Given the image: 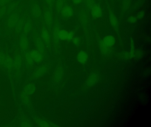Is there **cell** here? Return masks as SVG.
Masks as SVG:
<instances>
[{
	"label": "cell",
	"mask_w": 151,
	"mask_h": 127,
	"mask_svg": "<svg viewBox=\"0 0 151 127\" xmlns=\"http://www.w3.org/2000/svg\"><path fill=\"white\" fill-rule=\"evenodd\" d=\"M32 17L35 19H39L43 16V11L40 5L37 1H32L30 6Z\"/></svg>",
	"instance_id": "1"
},
{
	"label": "cell",
	"mask_w": 151,
	"mask_h": 127,
	"mask_svg": "<svg viewBox=\"0 0 151 127\" xmlns=\"http://www.w3.org/2000/svg\"><path fill=\"white\" fill-rule=\"evenodd\" d=\"M19 20H20V17L18 14L16 13L11 14L6 19V26L8 28L10 29L15 28Z\"/></svg>",
	"instance_id": "2"
},
{
	"label": "cell",
	"mask_w": 151,
	"mask_h": 127,
	"mask_svg": "<svg viewBox=\"0 0 151 127\" xmlns=\"http://www.w3.org/2000/svg\"><path fill=\"white\" fill-rule=\"evenodd\" d=\"M74 34L71 31L66 30H60L57 33V37L61 40L70 41L73 39Z\"/></svg>",
	"instance_id": "3"
},
{
	"label": "cell",
	"mask_w": 151,
	"mask_h": 127,
	"mask_svg": "<svg viewBox=\"0 0 151 127\" xmlns=\"http://www.w3.org/2000/svg\"><path fill=\"white\" fill-rule=\"evenodd\" d=\"M0 63L7 68H11L13 67V62L10 57L5 56L4 54H0Z\"/></svg>",
	"instance_id": "4"
},
{
	"label": "cell",
	"mask_w": 151,
	"mask_h": 127,
	"mask_svg": "<svg viewBox=\"0 0 151 127\" xmlns=\"http://www.w3.org/2000/svg\"><path fill=\"white\" fill-rule=\"evenodd\" d=\"M43 20L46 24L48 26H51L53 24V16L49 10L45 11L43 13Z\"/></svg>",
	"instance_id": "5"
},
{
	"label": "cell",
	"mask_w": 151,
	"mask_h": 127,
	"mask_svg": "<svg viewBox=\"0 0 151 127\" xmlns=\"http://www.w3.org/2000/svg\"><path fill=\"white\" fill-rule=\"evenodd\" d=\"M99 76L95 73L91 74L86 79V84L88 87H91L94 86L98 82Z\"/></svg>",
	"instance_id": "6"
},
{
	"label": "cell",
	"mask_w": 151,
	"mask_h": 127,
	"mask_svg": "<svg viewBox=\"0 0 151 127\" xmlns=\"http://www.w3.org/2000/svg\"><path fill=\"white\" fill-rule=\"evenodd\" d=\"M62 16L64 18H69L71 17L74 14L73 9L70 6L66 5L63 7L60 11Z\"/></svg>",
	"instance_id": "7"
},
{
	"label": "cell",
	"mask_w": 151,
	"mask_h": 127,
	"mask_svg": "<svg viewBox=\"0 0 151 127\" xmlns=\"http://www.w3.org/2000/svg\"><path fill=\"white\" fill-rule=\"evenodd\" d=\"M19 45L20 48L22 50H26L29 47V41L27 36L23 35L20 38Z\"/></svg>",
	"instance_id": "8"
},
{
	"label": "cell",
	"mask_w": 151,
	"mask_h": 127,
	"mask_svg": "<svg viewBox=\"0 0 151 127\" xmlns=\"http://www.w3.org/2000/svg\"><path fill=\"white\" fill-rule=\"evenodd\" d=\"M101 41L105 46L109 47H111L114 45L116 41L113 35H109L104 37Z\"/></svg>",
	"instance_id": "9"
},
{
	"label": "cell",
	"mask_w": 151,
	"mask_h": 127,
	"mask_svg": "<svg viewBox=\"0 0 151 127\" xmlns=\"http://www.w3.org/2000/svg\"><path fill=\"white\" fill-rule=\"evenodd\" d=\"M32 60L35 62L40 63L43 61V56L41 52L38 50H32L30 52Z\"/></svg>",
	"instance_id": "10"
},
{
	"label": "cell",
	"mask_w": 151,
	"mask_h": 127,
	"mask_svg": "<svg viewBox=\"0 0 151 127\" xmlns=\"http://www.w3.org/2000/svg\"><path fill=\"white\" fill-rule=\"evenodd\" d=\"M91 14L93 18H100L102 15L101 9L98 5H93L91 8Z\"/></svg>",
	"instance_id": "11"
},
{
	"label": "cell",
	"mask_w": 151,
	"mask_h": 127,
	"mask_svg": "<svg viewBox=\"0 0 151 127\" xmlns=\"http://www.w3.org/2000/svg\"><path fill=\"white\" fill-rule=\"evenodd\" d=\"M41 39L46 44L50 42V35L48 30L46 28H43L41 31Z\"/></svg>",
	"instance_id": "12"
},
{
	"label": "cell",
	"mask_w": 151,
	"mask_h": 127,
	"mask_svg": "<svg viewBox=\"0 0 151 127\" xmlns=\"http://www.w3.org/2000/svg\"><path fill=\"white\" fill-rule=\"evenodd\" d=\"M88 55L85 51H80L77 55V60L78 62L81 63H85L88 60Z\"/></svg>",
	"instance_id": "13"
},
{
	"label": "cell",
	"mask_w": 151,
	"mask_h": 127,
	"mask_svg": "<svg viewBox=\"0 0 151 127\" xmlns=\"http://www.w3.org/2000/svg\"><path fill=\"white\" fill-rule=\"evenodd\" d=\"M109 18L111 26L115 29H117L118 26V20H117V18L116 16L115 15L112 11H109Z\"/></svg>",
	"instance_id": "14"
},
{
	"label": "cell",
	"mask_w": 151,
	"mask_h": 127,
	"mask_svg": "<svg viewBox=\"0 0 151 127\" xmlns=\"http://www.w3.org/2000/svg\"><path fill=\"white\" fill-rule=\"evenodd\" d=\"M36 86L33 83H30L25 86L24 88V92L30 95L34 93L36 91Z\"/></svg>",
	"instance_id": "15"
},
{
	"label": "cell",
	"mask_w": 151,
	"mask_h": 127,
	"mask_svg": "<svg viewBox=\"0 0 151 127\" xmlns=\"http://www.w3.org/2000/svg\"><path fill=\"white\" fill-rule=\"evenodd\" d=\"M23 29L24 33L25 35L30 32L32 29V24L30 21L27 20L24 24Z\"/></svg>",
	"instance_id": "16"
},
{
	"label": "cell",
	"mask_w": 151,
	"mask_h": 127,
	"mask_svg": "<svg viewBox=\"0 0 151 127\" xmlns=\"http://www.w3.org/2000/svg\"><path fill=\"white\" fill-rule=\"evenodd\" d=\"M46 71V68L45 67H44V66L40 67V68L37 69L35 72V74H34L35 77L36 78V77L37 78L40 77L43 75H44V74L45 73Z\"/></svg>",
	"instance_id": "17"
},
{
	"label": "cell",
	"mask_w": 151,
	"mask_h": 127,
	"mask_svg": "<svg viewBox=\"0 0 151 127\" xmlns=\"http://www.w3.org/2000/svg\"><path fill=\"white\" fill-rule=\"evenodd\" d=\"M36 45L38 49V50L40 52H43L45 50V46H44L43 41L41 40V38H37L36 41Z\"/></svg>",
	"instance_id": "18"
},
{
	"label": "cell",
	"mask_w": 151,
	"mask_h": 127,
	"mask_svg": "<svg viewBox=\"0 0 151 127\" xmlns=\"http://www.w3.org/2000/svg\"><path fill=\"white\" fill-rule=\"evenodd\" d=\"M24 23L22 19H20L18 23H17V25L15 27L16 31L17 32H20V31L22 30V28L23 26Z\"/></svg>",
	"instance_id": "19"
},
{
	"label": "cell",
	"mask_w": 151,
	"mask_h": 127,
	"mask_svg": "<svg viewBox=\"0 0 151 127\" xmlns=\"http://www.w3.org/2000/svg\"><path fill=\"white\" fill-rule=\"evenodd\" d=\"M25 58H26V61L28 64H29V65H32L33 64V61L30 53L26 54V55H25Z\"/></svg>",
	"instance_id": "20"
},
{
	"label": "cell",
	"mask_w": 151,
	"mask_h": 127,
	"mask_svg": "<svg viewBox=\"0 0 151 127\" xmlns=\"http://www.w3.org/2000/svg\"><path fill=\"white\" fill-rule=\"evenodd\" d=\"M63 1L62 0H57L56 3V8L58 11H60L63 7Z\"/></svg>",
	"instance_id": "21"
},
{
	"label": "cell",
	"mask_w": 151,
	"mask_h": 127,
	"mask_svg": "<svg viewBox=\"0 0 151 127\" xmlns=\"http://www.w3.org/2000/svg\"><path fill=\"white\" fill-rule=\"evenodd\" d=\"M21 96V99L25 103H28L29 101V94H27L24 92V93H22Z\"/></svg>",
	"instance_id": "22"
},
{
	"label": "cell",
	"mask_w": 151,
	"mask_h": 127,
	"mask_svg": "<svg viewBox=\"0 0 151 127\" xmlns=\"http://www.w3.org/2000/svg\"><path fill=\"white\" fill-rule=\"evenodd\" d=\"M135 54V51H134V43L132 41L131 43V48L130 52L129 54V56L130 57H134Z\"/></svg>",
	"instance_id": "23"
},
{
	"label": "cell",
	"mask_w": 151,
	"mask_h": 127,
	"mask_svg": "<svg viewBox=\"0 0 151 127\" xmlns=\"http://www.w3.org/2000/svg\"><path fill=\"white\" fill-rule=\"evenodd\" d=\"M137 20V19L136 17L133 16H131L129 17L128 19V21L129 23L130 24H134L136 23Z\"/></svg>",
	"instance_id": "24"
},
{
	"label": "cell",
	"mask_w": 151,
	"mask_h": 127,
	"mask_svg": "<svg viewBox=\"0 0 151 127\" xmlns=\"http://www.w3.org/2000/svg\"><path fill=\"white\" fill-rule=\"evenodd\" d=\"M10 1V0H0V7H5Z\"/></svg>",
	"instance_id": "25"
},
{
	"label": "cell",
	"mask_w": 151,
	"mask_h": 127,
	"mask_svg": "<svg viewBox=\"0 0 151 127\" xmlns=\"http://www.w3.org/2000/svg\"><path fill=\"white\" fill-rule=\"evenodd\" d=\"M72 40H73V43L76 46H78L80 44V39L79 38L75 37V38H73Z\"/></svg>",
	"instance_id": "26"
},
{
	"label": "cell",
	"mask_w": 151,
	"mask_h": 127,
	"mask_svg": "<svg viewBox=\"0 0 151 127\" xmlns=\"http://www.w3.org/2000/svg\"><path fill=\"white\" fill-rule=\"evenodd\" d=\"M39 124L40 126H42V127H47V126H50L47 122L44 121L40 122Z\"/></svg>",
	"instance_id": "27"
},
{
	"label": "cell",
	"mask_w": 151,
	"mask_h": 127,
	"mask_svg": "<svg viewBox=\"0 0 151 127\" xmlns=\"http://www.w3.org/2000/svg\"><path fill=\"white\" fill-rule=\"evenodd\" d=\"M144 12L143 11H140L139 13H138L137 15V19H140L144 17Z\"/></svg>",
	"instance_id": "28"
},
{
	"label": "cell",
	"mask_w": 151,
	"mask_h": 127,
	"mask_svg": "<svg viewBox=\"0 0 151 127\" xmlns=\"http://www.w3.org/2000/svg\"><path fill=\"white\" fill-rule=\"evenodd\" d=\"M82 1H83V0H72V1H73L74 3L76 4H78L81 2Z\"/></svg>",
	"instance_id": "29"
},
{
	"label": "cell",
	"mask_w": 151,
	"mask_h": 127,
	"mask_svg": "<svg viewBox=\"0 0 151 127\" xmlns=\"http://www.w3.org/2000/svg\"><path fill=\"white\" fill-rule=\"evenodd\" d=\"M46 3L47 4H50L54 0H45Z\"/></svg>",
	"instance_id": "30"
}]
</instances>
